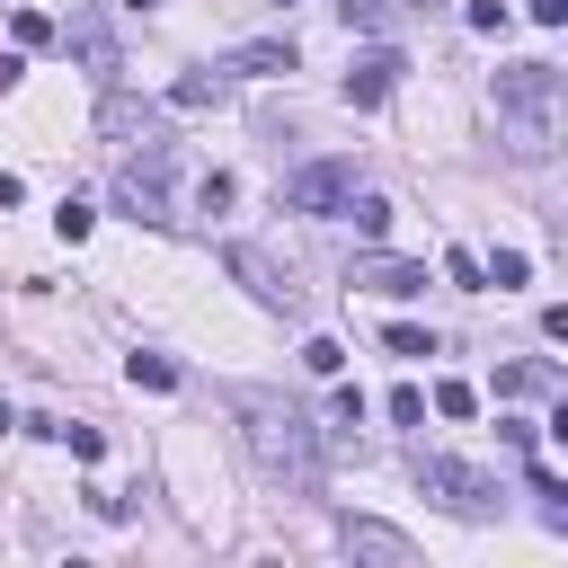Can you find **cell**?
I'll return each mask as SVG.
<instances>
[{
    "instance_id": "cell-1",
    "label": "cell",
    "mask_w": 568,
    "mask_h": 568,
    "mask_svg": "<svg viewBox=\"0 0 568 568\" xmlns=\"http://www.w3.org/2000/svg\"><path fill=\"white\" fill-rule=\"evenodd\" d=\"M248 453L266 479H293V488L320 479V426L293 399H248Z\"/></svg>"
},
{
    "instance_id": "cell-2",
    "label": "cell",
    "mask_w": 568,
    "mask_h": 568,
    "mask_svg": "<svg viewBox=\"0 0 568 568\" xmlns=\"http://www.w3.org/2000/svg\"><path fill=\"white\" fill-rule=\"evenodd\" d=\"M497 106L515 115V151H550V124H559V71H550V62H506V71H497Z\"/></svg>"
},
{
    "instance_id": "cell-3",
    "label": "cell",
    "mask_w": 568,
    "mask_h": 568,
    "mask_svg": "<svg viewBox=\"0 0 568 568\" xmlns=\"http://www.w3.org/2000/svg\"><path fill=\"white\" fill-rule=\"evenodd\" d=\"M169 169H178V142H142V160L115 169V204L133 222H169Z\"/></svg>"
},
{
    "instance_id": "cell-4",
    "label": "cell",
    "mask_w": 568,
    "mask_h": 568,
    "mask_svg": "<svg viewBox=\"0 0 568 568\" xmlns=\"http://www.w3.org/2000/svg\"><path fill=\"white\" fill-rule=\"evenodd\" d=\"M417 488L444 497L453 515H488V506H497V479L470 470V462H444V453H417Z\"/></svg>"
},
{
    "instance_id": "cell-5",
    "label": "cell",
    "mask_w": 568,
    "mask_h": 568,
    "mask_svg": "<svg viewBox=\"0 0 568 568\" xmlns=\"http://www.w3.org/2000/svg\"><path fill=\"white\" fill-rule=\"evenodd\" d=\"M355 195V160H302L293 178H284V204L293 213H337Z\"/></svg>"
},
{
    "instance_id": "cell-6",
    "label": "cell",
    "mask_w": 568,
    "mask_h": 568,
    "mask_svg": "<svg viewBox=\"0 0 568 568\" xmlns=\"http://www.w3.org/2000/svg\"><path fill=\"white\" fill-rule=\"evenodd\" d=\"M337 541H346V559H382V568H408V559H417V541L390 532V524H373V515H346Z\"/></svg>"
},
{
    "instance_id": "cell-7",
    "label": "cell",
    "mask_w": 568,
    "mask_h": 568,
    "mask_svg": "<svg viewBox=\"0 0 568 568\" xmlns=\"http://www.w3.org/2000/svg\"><path fill=\"white\" fill-rule=\"evenodd\" d=\"M399 44H373V53H355V71H346V106H382L390 89H399Z\"/></svg>"
},
{
    "instance_id": "cell-8",
    "label": "cell",
    "mask_w": 568,
    "mask_h": 568,
    "mask_svg": "<svg viewBox=\"0 0 568 568\" xmlns=\"http://www.w3.org/2000/svg\"><path fill=\"white\" fill-rule=\"evenodd\" d=\"M231 275H240V284H248L257 302H275V311H302V293H293V275H284V266H275L266 248H248V240H240V248H231Z\"/></svg>"
},
{
    "instance_id": "cell-9",
    "label": "cell",
    "mask_w": 568,
    "mask_h": 568,
    "mask_svg": "<svg viewBox=\"0 0 568 568\" xmlns=\"http://www.w3.org/2000/svg\"><path fill=\"white\" fill-rule=\"evenodd\" d=\"M346 284H364V293H382V302H408V293H426V266H417V257H355Z\"/></svg>"
},
{
    "instance_id": "cell-10",
    "label": "cell",
    "mask_w": 568,
    "mask_h": 568,
    "mask_svg": "<svg viewBox=\"0 0 568 568\" xmlns=\"http://www.w3.org/2000/svg\"><path fill=\"white\" fill-rule=\"evenodd\" d=\"M71 53H80L98 80H106V71H124V53H115V27H106L98 9H80V18H71Z\"/></svg>"
},
{
    "instance_id": "cell-11",
    "label": "cell",
    "mask_w": 568,
    "mask_h": 568,
    "mask_svg": "<svg viewBox=\"0 0 568 568\" xmlns=\"http://www.w3.org/2000/svg\"><path fill=\"white\" fill-rule=\"evenodd\" d=\"M222 71H231V80H275V71H293V36H257V44H240Z\"/></svg>"
},
{
    "instance_id": "cell-12",
    "label": "cell",
    "mask_w": 568,
    "mask_h": 568,
    "mask_svg": "<svg viewBox=\"0 0 568 568\" xmlns=\"http://www.w3.org/2000/svg\"><path fill=\"white\" fill-rule=\"evenodd\" d=\"M222 89H231V71H186V80L169 89V106H186V115H195V106H222Z\"/></svg>"
},
{
    "instance_id": "cell-13",
    "label": "cell",
    "mask_w": 568,
    "mask_h": 568,
    "mask_svg": "<svg viewBox=\"0 0 568 568\" xmlns=\"http://www.w3.org/2000/svg\"><path fill=\"white\" fill-rule=\"evenodd\" d=\"M497 390H506V399H541V390H559V373H550V364H506Z\"/></svg>"
},
{
    "instance_id": "cell-14",
    "label": "cell",
    "mask_w": 568,
    "mask_h": 568,
    "mask_svg": "<svg viewBox=\"0 0 568 568\" xmlns=\"http://www.w3.org/2000/svg\"><path fill=\"white\" fill-rule=\"evenodd\" d=\"M524 275H532V257H524V248H497V257H479V284H497V293H515Z\"/></svg>"
},
{
    "instance_id": "cell-15",
    "label": "cell",
    "mask_w": 568,
    "mask_h": 568,
    "mask_svg": "<svg viewBox=\"0 0 568 568\" xmlns=\"http://www.w3.org/2000/svg\"><path fill=\"white\" fill-rule=\"evenodd\" d=\"M124 373H133V390H178V364L169 355H124Z\"/></svg>"
},
{
    "instance_id": "cell-16",
    "label": "cell",
    "mask_w": 568,
    "mask_h": 568,
    "mask_svg": "<svg viewBox=\"0 0 568 568\" xmlns=\"http://www.w3.org/2000/svg\"><path fill=\"white\" fill-rule=\"evenodd\" d=\"M337 213H355V231H364V240H382V231H390V204H382V195H346Z\"/></svg>"
},
{
    "instance_id": "cell-17",
    "label": "cell",
    "mask_w": 568,
    "mask_h": 568,
    "mask_svg": "<svg viewBox=\"0 0 568 568\" xmlns=\"http://www.w3.org/2000/svg\"><path fill=\"white\" fill-rule=\"evenodd\" d=\"M382 337H390V355H435V328H417V320H390Z\"/></svg>"
},
{
    "instance_id": "cell-18",
    "label": "cell",
    "mask_w": 568,
    "mask_h": 568,
    "mask_svg": "<svg viewBox=\"0 0 568 568\" xmlns=\"http://www.w3.org/2000/svg\"><path fill=\"white\" fill-rule=\"evenodd\" d=\"M470 408H479V390H470V382H435V417H453V426H462Z\"/></svg>"
},
{
    "instance_id": "cell-19",
    "label": "cell",
    "mask_w": 568,
    "mask_h": 568,
    "mask_svg": "<svg viewBox=\"0 0 568 568\" xmlns=\"http://www.w3.org/2000/svg\"><path fill=\"white\" fill-rule=\"evenodd\" d=\"M302 364H311V373H328V382H337V373H346V346H337V337H311V346H302Z\"/></svg>"
},
{
    "instance_id": "cell-20",
    "label": "cell",
    "mask_w": 568,
    "mask_h": 568,
    "mask_svg": "<svg viewBox=\"0 0 568 568\" xmlns=\"http://www.w3.org/2000/svg\"><path fill=\"white\" fill-rule=\"evenodd\" d=\"M337 18H346V27H390L399 9H390V0H337Z\"/></svg>"
},
{
    "instance_id": "cell-21",
    "label": "cell",
    "mask_w": 568,
    "mask_h": 568,
    "mask_svg": "<svg viewBox=\"0 0 568 568\" xmlns=\"http://www.w3.org/2000/svg\"><path fill=\"white\" fill-rule=\"evenodd\" d=\"M9 36H18V44H53V18H44V9H18Z\"/></svg>"
},
{
    "instance_id": "cell-22",
    "label": "cell",
    "mask_w": 568,
    "mask_h": 568,
    "mask_svg": "<svg viewBox=\"0 0 568 568\" xmlns=\"http://www.w3.org/2000/svg\"><path fill=\"white\" fill-rule=\"evenodd\" d=\"M89 222H98V213H89L80 195H62V213H53V231H62V240H89Z\"/></svg>"
},
{
    "instance_id": "cell-23",
    "label": "cell",
    "mask_w": 568,
    "mask_h": 568,
    "mask_svg": "<svg viewBox=\"0 0 568 568\" xmlns=\"http://www.w3.org/2000/svg\"><path fill=\"white\" fill-rule=\"evenodd\" d=\"M53 435H62L80 462H98V453H106V435H98V426H53Z\"/></svg>"
},
{
    "instance_id": "cell-24",
    "label": "cell",
    "mask_w": 568,
    "mask_h": 568,
    "mask_svg": "<svg viewBox=\"0 0 568 568\" xmlns=\"http://www.w3.org/2000/svg\"><path fill=\"white\" fill-rule=\"evenodd\" d=\"M444 275H453L462 293H479V257H470V248H453V257H444Z\"/></svg>"
},
{
    "instance_id": "cell-25",
    "label": "cell",
    "mask_w": 568,
    "mask_h": 568,
    "mask_svg": "<svg viewBox=\"0 0 568 568\" xmlns=\"http://www.w3.org/2000/svg\"><path fill=\"white\" fill-rule=\"evenodd\" d=\"M390 417H399V426H417V417H426V390H408V382H399V390H390Z\"/></svg>"
},
{
    "instance_id": "cell-26",
    "label": "cell",
    "mask_w": 568,
    "mask_h": 568,
    "mask_svg": "<svg viewBox=\"0 0 568 568\" xmlns=\"http://www.w3.org/2000/svg\"><path fill=\"white\" fill-rule=\"evenodd\" d=\"M532 27H568V0H532Z\"/></svg>"
},
{
    "instance_id": "cell-27",
    "label": "cell",
    "mask_w": 568,
    "mask_h": 568,
    "mask_svg": "<svg viewBox=\"0 0 568 568\" xmlns=\"http://www.w3.org/2000/svg\"><path fill=\"white\" fill-rule=\"evenodd\" d=\"M9 80H18V53H0V89H9Z\"/></svg>"
}]
</instances>
